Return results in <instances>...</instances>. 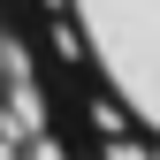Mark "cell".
<instances>
[{
  "mask_svg": "<svg viewBox=\"0 0 160 160\" xmlns=\"http://www.w3.org/2000/svg\"><path fill=\"white\" fill-rule=\"evenodd\" d=\"M69 107L160 160V0H31Z\"/></svg>",
  "mask_w": 160,
  "mask_h": 160,
  "instance_id": "6da1fadb",
  "label": "cell"
}]
</instances>
